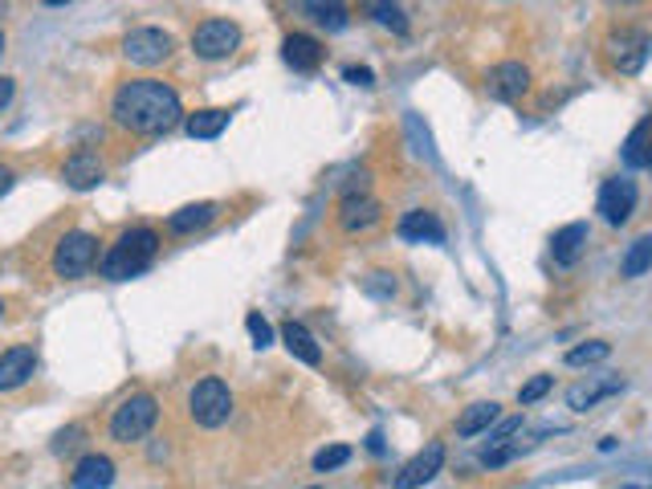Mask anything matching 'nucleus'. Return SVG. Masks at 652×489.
Here are the masks:
<instances>
[{
	"label": "nucleus",
	"instance_id": "1",
	"mask_svg": "<svg viewBox=\"0 0 652 489\" xmlns=\"http://www.w3.org/2000/svg\"><path fill=\"white\" fill-rule=\"evenodd\" d=\"M111 114L118 127L135 130V135H163L184 118V102L179 95L160 78H139L123 82L114 90Z\"/></svg>",
	"mask_w": 652,
	"mask_h": 489
},
{
	"label": "nucleus",
	"instance_id": "2",
	"mask_svg": "<svg viewBox=\"0 0 652 489\" xmlns=\"http://www.w3.org/2000/svg\"><path fill=\"white\" fill-rule=\"evenodd\" d=\"M155 253H160L155 228H127V233L106 249L102 277H106V281H130V277H139L147 265L155 261Z\"/></svg>",
	"mask_w": 652,
	"mask_h": 489
},
{
	"label": "nucleus",
	"instance_id": "3",
	"mask_svg": "<svg viewBox=\"0 0 652 489\" xmlns=\"http://www.w3.org/2000/svg\"><path fill=\"white\" fill-rule=\"evenodd\" d=\"M188 412H192V421L200 424V428H221V424H228V416H233V391H228L225 379H216V375L200 379L192 388V396H188Z\"/></svg>",
	"mask_w": 652,
	"mask_h": 489
},
{
	"label": "nucleus",
	"instance_id": "4",
	"mask_svg": "<svg viewBox=\"0 0 652 489\" xmlns=\"http://www.w3.org/2000/svg\"><path fill=\"white\" fill-rule=\"evenodd\" d=\"M155 421H160V404H155V396L139 391V396H130V400H123V404L114 408L111 437L123 440V444H130V440H143L147 432L155 428Z\"/></svg>",
	"mask_w": 652,
	"mask_h": 489
},
{
	"label": "nucleus",
	"instance_id": "5",
	"mask_svg": "<svg viewBox=\"0 0 652 489\" xmlns=\"http://www.w3.org/2000/svg\"><path fill=\"white\" fill-rule=\"evenodd\" d=\"M95 261H98V241L90 233L74 228V233H65L62 241H58V249H53V274L65 277V281H74V277L90 274Z\"/></svg>",
	"mask_w": 652,
	"mask_h": 489
},
{
	"label": "nucleus",
	"instance_id": "6",
	"mask_svg": "<svg viewBox=\"0 0 652 489\" xmlns=\"http://www.w3.org/2000/svg\"><path fill=\"white\" fill-rule=\"evenodd\" d=\"M649 53H652V37L644 29H636V25L612 29V37H607V62L619 74H640L644 62H649Z\"/></svg>",
	"mask_w": 652,
	"mask_h": 489
},
{
	"label": "nucleus",
	"instance_id": "7",
	"mask_svg": "<svg viewBox=\"0 0 652 489\" xmlns=\"http://www.w3.org/2000/svg\"><path fill=\"white\" fill-rule=\"evenodd\" d=\"M237 46H241V29L225 16H212L204 25H196L192 33V53L204 62H221L228 53H237Z\"/></svg>",
	"mask_w": 652,
	"mask_h": 489
},
{
	"label": "nucleus",
	"instance_id": "8",
	"mask_svg": "<svg viewBox=\"0 0 652 489\" xmlns=\"http://www.w3.org/2000/svg\"><path fill=\"white\" fill-rule=\"evenodd\" d=\"M172 49H176L172 33L155 29V25L130 29L127 37H123V58H127L130 65H147V70L167 62V58H172Z\"/></svg>",
	"mask_w": 652,
	"mask_h": 489
},
{
	"label": "nucleus",
	"instance_id": "9",
	"mask_svg": "<svg viewBox=\"0 0 652 489\" xmlns=\"http://www.w3.org/2000/svg\"><path fill=\"white\" fill-rule=\"evenodd\" d=\"M636 200H640V192H636V184L628 176H612L603 179L600 188V200H595V209H600V216L607 221V225H628L636 212Z\"/></svg>",
	"mask_w": 652,
	"mask_h": 489
},
{
	"label": "nucleus",
	"instance_id": "10",
	"mask_svg": "<svg viewBox=\"0 0 652 489\" xmlns=\"http://www.w3.org/2000/svg\"><path fill=\"white\" fill-rule=\"evenodd\" d=\"M440 469H444V444H440V440H428L421 453L412 456L404 469L396 473L391 489H421V486H428Z\"/></svg>",
	"mask_w": 652,
	"mask_h": 489
},
{
	"label": "nucleus",
	"instance_id": "11",
	"mask_svg": "<svg viewBox=\"0 0 652 489\" xmlns=\"http://www.w3.org/2000/svg\"><path fill=\"white\" fill-rule=\"evenodd\" d=\"M379 200L367 192H351V196H342V204H339V225L342 233H367L372 225H379Z\"/></svg>",
	"mask_w": 652,
	"mask_h": 489
},
{
	"label": "nucleus",
	"instance_id": "12",
	"mask_svg": "<svg viewBox=\"0 0 652 489\" xmlns=\"http://www.w3.org/2000/svg\"><path fill=\"white\" fill-rule=\"evenodd\" d=\"M102 176H106V167H102V160H98V151H74L70 160L62 163V179L74 188V192H86V188H98L102 184Z\"/></svg>",
	"mask_w": 652,
	"mask_h": 489
},
{
	"label": "nucleus",
	"instance_id": "13",
	"mask_svg": "<svg viewBox=\"0 0 652 489\" xmlns=\"http://www.w3.org/2000/svg\"><path fill=\"white\" fill-rule=\"evenodd\" d=\"M530 90V70L522 62H502L489 70V95L502 98V102H518Z\"/></svg>",
	"mask_w": 652,
	"mask_h": 489
},
{
	"label": "nucleus",
	"instance_id": "14",
	"mask_svg": "<svg viewBox=\"0 0 652 489\" xmlns=\"http://www.w3.org/2000/svg\"><path fill=\"white\" fill-rule=\"evenodd\" d=\"M281 58H286V65H290L293 74H314L323 65V46L310 33H290L281 41Z\"/></svg>",
	"mask_w": 652,
	"mask_h": 489
},
{
	"label": "nucleus",
	"instance_id": "15",
	"mask_svg": "<svg viewBox=\"0 0 652 489\" xmlns=\"http://www.w3.org/2000/svg\"><path fill=\"white\" fill-rule=\"evenodd\" d=\"M70 486L74 489H111L114 486V461L102 453H86L70 473Z\"/></svg>",
	"mask_w": 652,
	"mask_h": 489
},
{
	"label": "nucleus",
	"instance_id": "16",
	"mask_svg": "<svg viewBox=\"0 0 652 489\" xmlns=\"http://www.w3.org/2000/svg\"><path fill=\"white\" fill-rule=\"evenodd\" d=\"M33 372H37V351L33 347H9L0 355V391L21 388Z\"/></svg>",
	"mask_w": 652,
	"mask_h": 489
},
{
	"label": "nucleus",
	"instance_id": "17",
	"mask_svg": "<svg viewBox=\"0 0 652 489\" xmlns=\"http://www.w3.org/2000/svg\"><path fill=\"white\" fill-rule=\"evenodd\" d=\"M400 237L416 244H444V225H440L437 212L412 209L404 212V221H400Z\"/></svg>",
	"mask_w": 652,
	"mask_h": 489
},
{
	"label": "nucleus",
	"instance_id": "18",
	"mask_svg": "<svg viewBox=\"0 0 652 489\" xmlns=\"http://www.w3.org/2000/svg\"><path fill=\"white\" fill-rule=\"evenodd\" d=\"M619 391H624V379H619V375H607V379H587V384H575V388L567 391V404L575 408V412H587V408H595L600 400L619 396Z\"/></svg>",
	"mask_w": 652,
	"mask_h": 489
},
{
	"label": "nucleus",
	"instance_id": "19",
	"mask_svg": "<svg viewBox=\"0 0 652 489\" xmlns=\"http://www.w3.org/2000/svg\"><path fill=\"white\" fill-rule=\"evenodd\" d=\"M584 249H587V225H584V221H575V225H563L551 237L554 265H575V261L584 258Z\"/></svg>",
	"mask_w": 652,
	"mask_h": 489
},
{
	"label": "nucleus",
	"instance_id": "20",
	"mask_svg": "<svg viewBox=\"0 0 652 489\" xmlns=\"http://www.w3.org/2000/svg\"><path fill=\"white\" fill-rule=\"evenodd\" d=\"M281 342H286V351H290L298 363H306V367H318V363H323V347H318V339H314L302 323L281 326Z\"/></svg>",
	"mask_w": 652,
	"mask_h": 489
},
{
	"label": "nucleus",
	"instance_id": "21",
	"mask_svg": "<svg viewBox=\"0 0 652 489\" xmlns=\"http://www.w3.org/2000/svg\"><path fill=\"white\" fill-rule=\"evenodd\" d=\"M498 416H502V408L493 400H477V404H469L456 416V437H481V432H489L498 424Z\"/></svg>",
	"mask_w": 652,
	"mask_h": 489
},
{
	"label": "nucleus",
	"instance_id": "22",
	"mask_svg": "<svg viewBox=\"0 0 652 489\" xmlns=\"http://www.w3.org/2000/svg\"><path fill=\"white\" fill-rule=\"evenodd\" d=\"M216 204L212 200H200V204H184L179 212H172L167 216V228L176 233V237H188V233H196V228H204V225H212L216 221Z\"/></svg>",
	"mask_w": 652,
	"mask_h": 489
},
{
	"label": "nucleus",
	"instance_id": "23",
	"mask_svg": "<svg viewBox=\"0 0 652 489\" xmlns=\"http://www.w3.org/2000/svg\"><path fill=\"white\" fill-rule=\"evenodd\" d=\"M649 269H652V233H640V237L624 249V258H619V274L644 277Z\"/></svg>",
	"mask_w": 652,
	"mask_h": 489
},
{
	"label": "nucleus",
	"instance_id": "24",
	"mask_svg": "<svg viewBox=\"0 0 652 489\" xmlns=\"http://www.w3.org/2000/svg\"><path fill=\"white\" fill-rule=\"evenodd\" d=\"M184 127H188L192 139H216V135H225V127H228V111H216V106L196 111V114H188Z\"/></svg>",
	"mask_w": 652,
	"mask_h": 489
},
{
	"label": "nucleus",
	"instance_id": "25",
	"mask_svg": "<svg viewBox=\"0 0 652 489\" xmlns=\"http://www.w3.org/2000/svg\"><path fill=\"white\" fill-rule=\"evenodd\" d=\"M649 139H652V118L644 123H636V130L628 135V143H624V163L628 167H649Z\"/></svg>",
	"mask_w": 652,
	"mask_h": 489
},
{
	"label": "nucleus",
	"instance_id": "26",
	"mask_svg": "<svg viewBox=\"0 0 652 489\" xmlns=\"http://www.w3.org/2000/svg\"><path fill=\"white\" fill-rule=\"evenodd\" d=\"M302 13H310L318 25H326V29H347V9H342V4H318V0H306Z\"/></svg>",
	"mask_w": 652,
	"mask_h": 489
},
{
	"label": "nucleus",
	"instance_id": "27",
	"mask_svg": "<svg viewBox=\"0 0 652 489\" xmlns=\"http://www.w3.org/2000/svg\"><path fill=\"white\" fill-rule=\"evenodd\" d=\"M607 355H612V342L591 339V342H584V347H570L567 363L570 367H584V363H600V359H607Z\"/></svg>",
	"mask_w": 652,
	"mask_h": 489
},
{
	"label": "nucleus",
	"instance_id": "28",
	"mask_svg": "<svg viewBox=\"0 0 652 489\" xmlns=\"http://www.w3.org/2000/svg\"><path fill=\"white\" fill-rule=\"evenodd\" d=\"M367 13H372L375 21L384 25V29L408 37V16H404V9H400V4H367Z\"/></svg>",
	"mask_w": 652,
	"mask_h": 489
},
{
	"label": "nucleus",
	"instance_id": "29",
	"mask_svg": "<svg viewBox=\"0 0 652 489\" xmlns=\"http://www.w3.org/2000/svg\"><path fill=\"white\" fill-rule=\"evenodd\" d=\"M347 461H351V444H326V449L314 453V473H330L347 465Z\"/></svg>",
	"mask_w": 652,
	"mask_h": 489
},
{
	"label": "nucleus",
	"instance_id": "30",
	"mask_svg": "<svg viewBox=\"0 0 652 489\" xmlns=\"http://www.w3.org/2000/svg\"><path fill=\"white\" fill-rule=\"evenodd\" d=\"M244 330H249V339H253V347H258V351H265V347L274 342V326L265 323L258 310H253V314L244 318Z\"/></svg>",
	"mask_w": 652,
	"mask_h": 489
},
{
	"label": "nucleus",
	"instance_id": "31",
	"mask_svg": "<svg viewBox=\"0 0 652 489\" xmlns=\"http://www.w3.org/2000/svg\"><path fill=\"white\" fill-rule=\"evenodd\" d=\"M554 388V379L551 375H535V379H530V384H522L518 388V404L526 408V404H535V400H542V396H547V391Z\"/></svg>",
	"mask_w": 652,
	"mask_h": 489
},
{
	"label": "nucleus",
	"instance_id": "32",
	"mask_svg": "<svg viewBox=\"0 0 652 489\" xmlns=\"http://www.w3.org/2000/svg\"><path fill=\"white\" fill-rule=\"evenodd\" d=\"M342 78L351 82V86H375V74L367 70V65H347V70H342Z\"/></svg>",
	"mask_w": 652,
	"mask_h": 489
},
{
	"label": "nucleus",
	"instance_id": "33",
	"mask_svg": "<svg viewBox=\"0 0 652 489\" xmlns=\"http://www.w3.org/2000/svg\"><path fill=\"white\" fill-rule=\"evenodd\" d=\"M78 437H82V428L74 424V428L58 432V444H53V449H58V453H65V449H74V444H78Z\"/></svg>",
	"mask_w": 652,
	"mask_h": 489
},
{
	"label": "nucleus",
	"instance_id": "34",
	"mask_svg": "<svg viewBox=\"0 0 652 489\" xmlns=\"http://www.w3.org/2000/svg\"><path fill=\"white\" fill-rule=\"evenodd\" d=\"M13 95H16V82L13 78H0V111L13 102Z\"/></svg>",
	"mask_w": 652,
	"mask_h": 489
},
{
	"label": "nucleus",
	"instance_id": "35",
	"mask_svg": "<svg viewBox=\"0 0 652 489\" xmlns=\"http://www.w3.org/2000/svg\"><path fill=\"white\" fill-rule=\"evenodd\" d=\"M13 172H9V167H0V196H4V192H9V188H13Z\"/></svg>",
	"mask_w": 652,
	"mask_h": 489
},
{
	"label": "nucleus",
	"instance_id": "36",
	"mask_svg": "<svg viewBox=\"0 0 652 489\" xmlns=\"http://www.w3.org/2000/svg\"><path fill=\"white\" fill-rule=\"evenodd\" d=\"M367 449H372V453H384V437L372 432V437H367Z\"/></svg>",
	"mask_w": 652,
	"mask_h": 489
},
{
	"label": "nucleus",
	"instance_id": "37",
	"mask_svg": "<svg viewBox=\"0 0 652 489\" xmlns=\"http://www.w3.org/2000/svg\"><path fill=\"white\" fill-rule=\"evenodd\" d=\"M619 489H652V486H636V481H624Z\"/></svg>",
	"mask_w": 652,
	"mask_h": 489
},
{
	"label": "nucleus",
	"instance_id": "38",
	"mask_svg": "<svg viewBox=\"0 0 652 489\" xmlns=\"http://www.w3.org/2000/svg\"><path fill=\"white\" fill-rule=\"evenodd\" d=\"M0 53H4V29H0Z\"/></svg>",
	"mask_w": 652,
	"mask_h": 489
},
{
	"label": "nucleus",
	"instance_id": "39",
	"mask_svg": "<svg viewBox=\"0 0 652 489\" xmlns=\"http://www.w3.org/2000/svg\"><path fill=\"white\" fill-rule=\"evenodd\" d=\"M0 318H4V298H0Z\"/></svg>",
	"mask_w": 652,
	"mask_h": 489
},
{
	"label": "nucleus",
	"instance_id": "40",
	"mask_svg": "<svg viewBox=\"0 0 652 489\" xmlns=\"http://www.w3.org/2000/svg\"><path fill=\"white\" fill-rule=\"evenodd\" d=\"M649 172H652V155H649Z\"/></svg>",
	"mask_w": 652,
	"mask_h": 489
},
{
	"label": "nucleus",
	"instance_id": "41",
	"mask_svg": "<svg viewBox=\"0 0 652 489\" xmlns=\"http://www.w3.org/2000/svg\"><path fill=\"white\" fill-rule=\"evenodd\" d=\"M310 489H323V486H310Z\"/></svg>",
	"mask_w": 652,
	"mask_h": 489
},
{
	"label": "nucleus",
	"instance_id": "42",
	"mask_svg": "<svg viewBox=\"0 0 652 489\" xmlns=\"http://www.w3.org/2000/svg\"><path fill=\"white\" fill-rule=\"evenodd\" d=\"M0 13H4V9H0Z\"/></svg>",
	"mask_w": 652,
	"mask_h": 489
}]
</instances>
